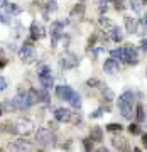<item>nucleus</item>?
<instances>
[{
	"label": "nucleus",
	"instance_id": "1",
	"mask_svg": "<svg viewBox=\"0 0 147 152\" xmlns=\"http://www.w3.org/2000/svg\"><path fill=\"white\" fill-rule=\"evenodd\" d=\"M118 108L124 118H132V115H134V95H132V91H125L118 98Z\"/></svg>",
	"mask_w": 147,
	"mask_h": 152
},
{
	"label": "nucleus",
	"instance_id": "2",
	"mask_svg": "<svg viewBox=\"0 0 147 152\" xmlns=\"http://www.w3.org/2000/svg\"><path fill=\"white\" fill-rule=\"evenodd\" d=\"M36 140H37L39 145H42V147L53 145V144H54V140H56L54 132L51 130V129H46V127H42V129H39V130L36 132Z\"/></svg>",
	"mask_w": 147,
	"mask_h": 152
},
{
	"label": "nucleus",
	"instance_id": "3",
	"mask_svg": "<svg viewBox=\"0 0 147 152\" xmlns=\"http://www.w3.org/2000/svg\"><path fill=\"white\" fill-rule=\"evenodd\" d=\"M34 103L32 96H31V93H19V95H15V98L12 100V105L15 107L17 110H27L31 105Z\"/></svg>",
	"mask_w": 147,
	"mask_h": 152
},
{
	"label": "nucleus",
	"instance_id": "4",
	"mask_svg": "<svg viewBox=\"0 0 147 152\" xmlns=\"http://www.w3.org/2000/svg\"><path fill=\"white\" fill-rule=\"evenodd\" d=\"M39 81H41V86L46 88V90L53 86L54 80H53L51 69H49L48 66H41V68H39Z\"/></svg>",
	"mask_w": 147,
	"mask_h": 152
},
{
	"label": "nucleus",
	"instance_id": "5",
	"mask_svg": "<svg viewBox=\"0 0 147 152\" xmlns=\"http://www.w3.org/2000/svg\"><path fill=\"white\" fill-rule=\"evenodd\" d=\"M59 64H61V68H64V69L76 68V66H78V58H76V54H73V53H64V54H61Z\"/></svg>",
	"mask_w": 147,
	"mask_h": 152
},
{
	"label": "nucleus",
	"instance_id": "6",
	"mask_svg": "<svg viewBox=\"0 0 147 152\" xmlns=\"http://www.w3.org/2000/svg\"><path fill=\"white\" fill-rule=\"evenodd\" d=\"M19 58H20L22 61H26V63H32V61L36 59V51H34L32 46L26 44V46H22L20 51H19Z\"/></svg>",
	"mask_w": 147,
	"mask_h": 152
},
{
	"label": "nucleus",
	"instance_id": "7",
	"mask_svg": "<svg viewBox=\"0 0 147 152\" xmlns=\"http://www.w3.org/2000/svg\"><path fill=\"white\" fill-rule=\"evenodd\" d=\"M68 22L66 20H58V22H53L51 24V37H53V44L58 42V39H59L61 32H63V27H64Z\"/></svg>",
	"mask_w": 147,
	"mask_h": 152
},
{
	"label": "nucleus",
	"instance_id": "8",
	"mask_svg": "<svg viewBox=\"0 0 147 152\" xmlns=\"http://www.w3.org/2000/svg\"><path fill=\"white\" fill-rule=\"evenodd\" d=\"M44 36H46V29L42 27V24L41 22H32L31 24V37L34 39V41H39V39H42Z\"/></svg>",
	"mask_w": 147,
	"mask_h": 152
},
{
	"label": "nucleus",
	"instance_id": "9",
	"mask_svg": "<svg viewBox=\"0 0 147 152\" xmlns=\"http://www.w3.org/2000/svg\"><path fill=\"white\" fill-rule=\"evenodd\" d=\"M73 95H75V91H73L69 86H66V85L56 86V96L59 98V100H66V102H69L71 98H73Z\"/></svg>",
	"mask_w": 147,
	"mask_h": 152
},
{
	"label": "nucleus",
	"instance_id": "10",
	"mask_svg": "<svg viewBox=\"0 0 147 152\" xmlns=\"http://www.w3.org/2000/svg\"><path fill=\"white\" fill-rule=\"evenodd\" d=\"M124 51H125V59H127V63H129V64H137L139 56H137L135 48H134L132 44H127L125 48H124Z\"/></svg>",
	"mask_w": 147,
	"mask_h": 152
},
{
	"label": "nucleus",
	"instance_id": "11",
	"mask_svg": "<svg viewBox=\"0 0 147 152\" xmlns=\"http://www.w3.org/2000/svg\"><path fill=\"white\" fill-rule=\"evenodd\" d=\"M32 122L31 120H27V118H22V120H19V124H17V132L19 134H24V135H27L29 132L32 130Z\"/></svg>",
	"mask_w": 147,
	"mask_h": 152
},
{
	"label": "nucleus",
	"instance_id": "12",
	"mask_svg": "<svg viewBox=\"0 0 147 152\" xmlns=\"http://www.w3.org/2000/svg\"><path fill=\"white\" fill-rule=\"evenodd\" d=\"M71 112L68 108H56L54 110V118L58 122H69L71 120Z\"/></svg>",
	"mask_w": 147,
	"mask_h": 152
},
{
	"label": "nucleus",
	"instance_id": "13",
	"mask_svg": "<svg viewBox=\"0 0 147 152\" xmlns=\"http://www.w3.org/2000/svg\"><path fill=\"white\" fill-rule=\"evenodd\" d=\"M108 37L112 39V41H115V42H120L122 37H124V32H122V29H120V27L112 26V27L108 29Z\"/></svg>",
	"mask_w": 147,
	"mask_h": 152
},
{
	"label": "nucleus",
	"instance_id": "14",
	"mask_svg": "<svg viewBox=\"0 0 147 152\" xmlns=\"http://www.w3.org/2000/svg\"><path fill=\"white\" fill-rule=\"evenodd\" d=\"M103 69H105V73H108V75H113L115 71L118 69V61H115L113 58L107 59V61H105V64H103Z\"/></svg>",
	"mask_w": 147,
	"mask_h": 152
},
{
	"label": "nucleus",
	"instance_id": "15",
	"mask_svg": "<svg viewBox=\"0 0 147 152\" xmlns=\"http://www.w3.org/2000/svg\"><path fill=\"white\" fill-rule=\"evenodd\" d=\"M110 58H113L115 61H122V63H127L125 59V51H124V48H120V49H113L112 53H110Z\"/></svg>",
	"mask_w": 147,
	"mask_h": 152
},
{
	"label": "nucleus",
	"instance_id": "16",
	"mask_svg": "<svg viewBox=\"0 0 147 152\" xmlns=\"http://www.w3.org/2000/svg\"><path fill=\"white\" fill-rule=\"evenodd\" d=\"M125 29H127V32H137V20L135 19H132V17H125Z\"/></svg>",
	"mask_w": 147,
	"mask_h": 152
},
{
	"label": "nucleus",
	"instance_id": "17",
	"mask_svg": "<svg viewBox=\"0 0 147 152\" xmlns=\"http://www.w3.org/2000/svg\"><path fill=\"white\" fill-rule=\"evenodd\" d=\"M15 149L17 151H32V145L26 140H17L15 142Z\"/></svg>",
	"mask_w": 147,
	"mask_h": 152
},
{
	"label": "nucleus",
	"instance_id": "18",
	"mask_svg": "<svg viewBox=\"0 0 147 152\" xmlns=\"http://www.w3.org/2000/svg\"><path fill=\"white\" fill-rule=\"evenodd\" d=\"M90 135H91V140L100 142V140H102V137H103V134H102V130L97 127V129H93V130H91V134H90Z\"/></svg>",
	"mask_w": 147,
	"mask_h": 152
},
{
	"label": "nucleus",
	"instance_id": "19",
	"mask_svg": "<svg viewBox=\"0 0 147 152\" xmlns=\"http://www.w3.org/2000/svg\"><path fill=\"white\" fill-rule=\"evenodd\" d=\"M69 103L73 105L75 108H80V107H81V98H80V95H78V93H75V95H73V98L69 100Z\"/></svg>",
	"mask_w": 147,
	"mask_h": 152
},
{
	"label": "nucleus",
	"instance_id": "20",
	"mask_svg": "<svg viewBox=\"0 0 147 152\" xmlns=\"http://www.w3.org/2000/svg\"><path fill=\"white\" fill-rule=\"evenodd\" d=\"M144 2H147V0H130V5L135 12H139L142 9V5H144Z\"/></svg>",
	"mask_w": 147,
	"mask_h": 152
},
{
	"label": "nucleus",
	"instance_id": "21",
	"mask_svg": "<svg viewBox=\"0 0 147 152\" xmlns=\"http://www.w3.org/2000/svg\"><path fill=\"white\" fill-rule=\"evenodd\" d=\"M135 117H137V122H144V118H146V115H144V108H142V105H137Z\"/></svg>",
	"mask_w": 147,
	"mask_h": 152
},
{
	"label": "nucleus",
	"instance_id": "22",
	"mask_svg": "<svg viewBox=\"0 0 147 152\" xmlns=\"http://www.w3.org/2000/svg\"><path fill=\"white\" fill-rule=\"evenodd\" d=\"M113 145L118 147V149H127V144H125V139H113Z\"/></svg>",
	"mask_w": 147,
	"mask_h": 152
},
{
	"label": "nucleus",
	"instance_id": "23",
	"mask_svg": "<svg viewBox=\"0 0 147 152\" xmlns=\"http://www.w3.org/2000/svg\"><path fill=\"white\" fill-rule=\"evenodd\" d=\"M113 91H112V90H108V88H105L103 90V98H105V102H112V100H113Z\"/></svg>",
	"mask_w": 147,
	"mask_h": 152
},
{
	"label": "nucleus",
	"instance_id": "24",
	"mask_svg": "<svg viewBox=\"0 0 147 152\" xmlns=\"http://www.w3.org/2000/svg\"><path fill=\"white\" fill-rule=\"evenodd\" d=\"M7 10H9V14H19L20 9H19L15 4H7Z\"/></svg>",
	"mask_w": 147,
	"mask_h": 152
},
{
	"label": "nucleus",
	"instance_id": "25",
	"mask_svg": "<svg viewBox=\"0 0 147 152\" xmlns=\"http://www.w3.org/2000/svg\"><path fill=\"white\" fill-rule=\"evenodd\" d=\"M107 129H108L110 132H120L122 130V125L120 124H108L107 125Z\"/></svg>",
	"mask_w": 147,
	"mask_h": 152
},
{
	"label": "nucleus",
	"instance_id": "26",
	"mask_svg": "<svg viewBox=\"0 0 147 152\" xmlns=\"http://www.w3.org/2000/svg\"><path fill=\"white\" fill-rule=\"evenodd\" d=\"M46 9H48V12H54L58 9V4H56L54 0H51V2H48V7Z\"/></svg>",
	"mask_w": 147,
	"mask_h": 152
},
{
	"label": "nucleus",
	"instance_id": "27",
	"mask_svg": "<svg viewBox=\"0 0 147 152\" xmlns=\"http://www.w3.org/2000/svg\"><path fill=\"white\" fill-rule=\"evenodd\" d=\"M97 85H100V81H98V80H97V78H91V80H88V81H86V86H97Z\"/></svg>",
	"mask_w": 147,
	"mask_h": 152
},
{
	"label": "nucleus",
	"instance_id": "28",
	"mask_svg": "<svg viewBox=\"0 0 147 152\" xmlns=\"http://www.w3.org/2000/svg\"><path fill=\"white\" fill-rule=\"evenodd\" d=\"M83 144H85V149H86V151H91V139H85V140H83Z\"/></svg>",
	"mask_w": 147,
	"mask_h": 152
},
{
	"label": "nucleus",
	"instance_id": "29",
	"mask_svg": "<svg viewBox=\"0 0 147 152\" xmlns=\"http://www.w3.org/2000/svg\"><path fill=\"white\" fill-rule=\"evenodd\" d=\"M5 88H7V80H5V78H2V76H0V91H4Z\"/></svg>",
	"mask_w": 147,
	"mask_h": 152
},
{
	"label": "nucleus",
	"instance_id": "30",
	"mask_svg": "<svg viewBox=\"0 0 147 152\" xmlns=\"http://www.w3.org/2000/svg\"><path fill=\"white\" fill-rule=\"evenodd\" d=\"M129 130H130V134H139V132H140V129H139V127H137L135 124H132Z\"/></svg>",
	"mask_w": 147,
	"mask_h": 152
},
{
	"label": "nucleus",
	"instance_id": "31",
	"mask_svg": "<svg viewBox=\"0 0 147 152\" xmlns=\"http://www.w3.org/2000/svg\"><path fill=\"white\" fill-rule=\"evenodd\" d=\"M140 24H142V27H144V31H147V15H144L140 19Z\"/></svg>",
	"mask_w": 147,
	"mask_h": 152
},
{
	"label": "nucleus",
	"instance_id": "32",
	"mask_svg": "<svg viewBox=\"0 0 147 152\" xmlns=\"http://www.w3.org/2000/svg\"><path fill=\"white\" fill-rule=\"evenodd\" d=\"M102 112H103V110H102V108L95 110V112H93V113H91V117H93V118H97V117H102Z\"/></svg>",
	"mask_w": 147,
	"mask_h": 152
},
{
	"label": "nucleus",
	"instance_id": "33",
	"mask_svg": "<svg viewBox=\"0 0 147 152\" xmlns=\"http://www.w3.org/2000/svg\"><path fill=\"white\" fill-rule=\"evenodd\" d=\"M83 10H85V7H83V5H78L76 9H75V10H73V14H81Z\"/></svg>",
	"mask_w": 147,
	"mask_h": 152
},
{
	"label": "nucleus",
	"instance_id": "34",
	"mask_svg": "<svg viewBox=\"0 0 147 152\" xmlns=\"http://www.w3.org/2000/svg\"><path fill=\"white\" fill-rule=\"evenodd\" d=\"M97 2H98V4H100V5H102V10H103V9H105V5L108 4L110 0H97Z\"/></svg>",
	"mask_w": 147,
	"mask_h": 152
},
{
	"label": "nucleus",
	"instance_id": "35",
	"mask_svg": "<svg viewBox=\"0 0 147 152\" xmlns=\"http://www.w3.org/2000/svg\"><path fill=\"white\" fill-rule=\"evenodd\" d=\"M140 46H142V49H144V51H147V39H142Z\"/></svg>",
	"mask_w": 147,
	"mask_h": 152
},
{
	"label": "nucleus",
	"instance_id": "36",
	"mask_svg": "<svg viewBox=\"0 0 147 152\" xmlns=\"http://www.w3.org/2000/svg\"><path fill=\"white\" fill-rule=\"evenodd\" d=\"M0 22H4V24H9V20H7V17L4 15L2 12H0Z\"/></svg>",
	"mask_w": 147,
	"mask_h": 152
},
{
	"label": "nucleus",
	"instance_id": "37",
	"mask_svg": "<svg viewBox=\"0 0 147 152\" xmlns=\"http://www.w3.org/2000/svg\"><path fill=\"white\" fill-rule=\"evenodd\" d=\"M7 4H9L7 0H0V9H4V7H7Z\"/></svg>",
	"mask_w": 147,
	"mask_h": 152
},
{
	"label": "nucleus",
	"instance_id": "38",
	"mask_svg": "<svg viewBox=\"0 0 147 152\" xmlns=\"http://www.w3.org/2000/svg\"><path fill=\"white\" fill-rule=\"evenodd\" d=\"M142 144L147 147V134H144V135H142Z\"/></svg>",
	"mask_w": 147,
	"mask_h": 152
},
{
	"label": "nucleus",
	"instance_id": "39",
	"mask_svg": "<svg viewBox=\"0 0 147 152\" xmlns=\"http://www.w3.org/2000/svg\"><path fill=\"white\" fill-rule=\"evenodd\" d=\"M5 64H7V59H4V58H0V68H4Z\"/></svg>",
	"mask_w": 147,
	"mask_h": 152
},
{
	"label": "nucleus",
	"instance_id": "40",
	"mask_svg": "<svg viewBox=\"0 0 147 152\" xmlns=\"http://www.w3.org/2000/svg\"><path fill=\"white\" fill-rule=\"evenodd\" d=\"M0 115H2V107H0Z\"/></svg>",
	"mask_w": 147,
	"mask_h": 152
},
{
	"label": "nucleus",
	"instance_id": "41",
	"mask_svg": "<svg viewBox=\"0 0 147 152\" xmlns=\"http://www.w3.org/2000/svg\"><path fill=\"white\" fill-rule=\"evenodd\" d=\"M80 2H86V0H80Z\"/></svg>",
	"mask_w": 147,
	"mask_h": 152
},
{
	"label": "nucleus",
	"instance_id": "42",
	"mask_svg": "<svg viewBox=\"0 0 147 152\" xmlns=\"http://www.w3.org/2000/svg\"><path fill=\"white\" fill-rule=\"evenodd\" d=\"M0 53H2V48H0Z\"/></svg>",
	"mask_w": 147,
	"mask_h": 152
}]
</instances>
